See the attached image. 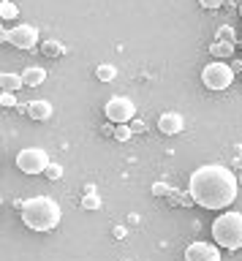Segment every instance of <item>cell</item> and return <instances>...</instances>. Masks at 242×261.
<instances>
[{"label": "cell", "instance_id": "e0dca14e", "mask_svg": "<svg viewBox=\"0 0 242 261\" xmlns=\"http://www.w3.org/2000/svg\"><path fill=\"white\" fill-rule=\"evenodd\" d=\"M166 201L172 204V207H191V204H196L191 193H182V191H172V196H169Z\"/></svg>", "mask_w": 242, "mask_h": 261}, {"label": "cell", "instance_id": "277c9868", "mask_svg": "<svg viewBox=\"0 0 242 261\" xmlns=\"http://www.w3.org/2000/svg\"><path fill=\"white\" fill-rule=\"evenodd\" d=\"M234 82V68L223 60H212L201 68V85L212 93H221V90H229Z\"/></svg>", "mask_w": 242, "mask_h": 261}, {"label": "cell", "instance_id": "83f0119b", "mask_svg": "<svg viewBox=\"0 0 242 261\" xmlns=\"http://www.w3.org/2000/svg\"><path fill=\"white\" fill-rule=\"evenodd\" d=\"M123 261H128V258H123Z\"/></svg>", "mask_w": 242, "mask_h": 261}, {"label": "cell", "instance_id": "7a4b0ae2", "mask_svg": "<svg viewBox=\"0 0 242 261\" xmlns=\"http://www.w3.org/2000/svg\"><path fill=\"white\" fill-rule=\"evenodd\" d=\"M22 223L33 231H52V228L60 226V218H63V210L60 204L49 199V196H33L22 204Z\"/></svg>", "mask_w": 242, "mask_h": 261}, {"label": "cell", "instance_id": "cb8c5ba5", "mask_svg": "<svg viewBox=\"0 0 242 261\" xmlns=\"http://www.w3.org/2000/svg\"><path fill=\"white\" fill-rule=\"evenodd\" d=\"M226 3V0H199L201 8H207V11H215V8H221Z\"/></svg>", "mask_w": 242, "mask_h": 261}, {"label": "cell", "instance_id": "603a6c76", "mask_svg": "<svg viewBox=\"0 0 242 261\" xmlns=\"http://www.w3.org/2000/svg\"><path fill=\"white\" fill-rule=\"evenodd\" d=\"M46 177H49V179H60V177H63V166H60V163H49Z\"/></svg>", "mask_w": 242, "mask_h": 261}, {"label": "cell", "instance_id": "8fae6325", "mask_svg": "<svg viewBox=\"0 0 242 261\" xmlns=\"http://www.w3.org/2000/svg\"><path fill=\"white\" fill-rule=\"evenodd\" d=\"M22 79H25V87H38L46 82V71L41 65H28V68L22 71Z\"/></svg>", "mask_w": 242, "mask_h": 261}, {"label": "cell", "instance_id": "5bb4252c", "mask_svg": "<svg viewBox=\"0 0 242 261\" xmlns=\"http://www.w3.org/2000/svg\"><path fill=\"white\" fill-rule=\"evenodd\" d=\"M41 55L49 57V60H55V57L66 55V46H63L60 41H44V44H41Z\"/></svg>", "mask_w": 242, "mask_h": 261}, {"label": "cell", "instance_id": "52a82bcc", "mask_svg": "<svg viewBox=\"0 0 242 261\" xmlns=\"http://www.w3.org/2000/svg\"><path fill=\"white\" fill-rule=\"evenodd\" d=\"M9 44L17 46V49H33V46H41L38 44V30L33 24H17V28L9 30Z\"/></svg>", "mask_w": 242, "mask_h": 261}, {"label": "cell", "instance_id": "9a60e30c", "mask_svg": "<svg viewBox=\"0 0 242 261\" xmlns=\"http://www.w3.org/2000/svg\"><path fill=\"white\" fill-rule=\"evenodd\" d=\"M95 76H98V82H115L117 79V65L101 63L98 68H95Z\"/></svg>", "mask_w": 242, "mask_h": 261}, {"label": "cell", "instance_id": "6da1fadb", "mask_svg": "<svg viewBox=\"0 0 242 261\" xmlns=\"http://www.w3.org/2000/svg\"><path fill=\"white\" fill-rule=\"evenodd\" d=\"M188 193L204 210H226L229 204L237 201L239 182H237V174L229 166L207 163V166H199L191 174Z\"/></svg>", "mask_w": 242, "mask_h": 261}, {"label": "cell", "instance_id": "d4e9b609", "mask_svg": "<svg viewBox=\"0 0 242 261\" xmlns=\"http://www.w3.org/2000/svg\"><path fill=\"white\" fill-rule=\"evenodd\" d=\"M133 134H144V130H147V125H144V122H133Z\"/></svg>", "mask_w": 242, "mask_h": 261}, {"label": "cell", "instance_id": "30bf717a", "mask_svg": "<svg viewBox=\"0 0 242 261\" xmlns=\"http://www.w3.org/2000/svg\"><path fill=\"white\" fill-rule=\"evenodd\" d=\"M25 112H28L30 120L44 122V120L52 117V103H49V101H30V103L25 106Z\"/></svg>", "mask_w": 242, "mask_h": 261}, {"label": "cell", "instance_id": "44dd1931", "mask_svg": "<svg viewBox=\"0 0 242 261\" xmlns=\"http://www.w3.org/2000/svg\"><path fill=\"white\" fill-rule=\"evenodd\" d=\"M0 106H3V109H14V106H17V98H14V93L3 90V93H0Z\"/></svg>", "mask_w": 242, "mask_h": 261}, {"label": "cell", "instance_id": "3957f363", "mask_svg": "<svg viewBox=\"0 0 242 261\" xmlns=\"http://www.w3.org/2000/svg\"><path fill=\"white\" fill-rule=\"evenodd\" d=\"M212 240L226 250H239L242 248V212H223L221 218L212 220Z\"/></svg>", "mask_w": 242, "mask_h": 261}, {"label": "cell", "instance_id": "5b68a950", "mask_svg": "<svg viewBox=\"0 0 242 261\" xmlns=\"http://www.w3.org/2000/svg\"><path fill=\"white\" fill-rule=\"evenodd\" d=\"M17 169L25 171V174H41V171L49 169V155L41 147H25V150L17 152Z\"/></svg>", "mask_w": 242, "mask_h": 261}, {"label": "cell", "instance_id": "7c38bea8", "mask_svg": "<svg viewBox=\"0 0 242 261\" xmlns=\"http://www.w3.org/2000/svg\"><path fill=\"white\" fill-rule=\"evenodd\" d=\"M209 55L215 60H229L234 55V41H215V44H209Z\"/></svg>", "mask_w": 242, "mask_h": 261}, {"label": "cell", "instance_id": "9c48e42d", "mask_svg": "<svg viewBox=\"0 0 242 261\" xmlns=\"http://www.w3.org/2000/svg\"><path fill=\"white\" fill-rule=\"evenodd\" d=\"M182 128H185V117L180 112H164L158 117V130L164 136H177L182 134Z\"/></svg>", "mask_w": 242, "mask_h": 261}, {"label": "cell", "instance_id": "4fadbf2b", "mask_svg": "<svg viewBox=\"0 0 242 261\" xmlns=\"http://www.w3.org/2000/svg\"><path fill=\"white\" fill-rule=\"evenodd\" d=\"M0 85H3V90H9V93H17V90L25 87V79H22V73H0Z\"/></svg>", "mask_w": 242, "mask_h": 261}, {"label": "cell", "instance_id": "d6986e66", "mask_svg": "<svg viewBox=\"0 0 242 261\" xmlns=\"http://www.w3.org/2000/svg\"><path fill=\"white\" fill-rule=\"evenodd\" d=\"M131 136H133L131 125H125V122H123V125H115V139H117V142H128Z\"/></svg>", "mask_w": 242, "mask_h": 261}, {"label": "cell", "instance_id": "ffe728a7", "mask_svg": "<svg viewBox=\"0 0 242 261\" xmlns=\"http://www.w3.org/2000/svg\"><path fill=\"white\" fill-rule=\"evenodd\" d=\"M172 191H174V188L166 185V182H155V185H152V193L160 196V199H169V196H172Z\"/></svg>", "mask_w": 242, "mask_h": 261}, {"label": "cell", "instance_id": "484cf974", "mask_svg": "<svg viewBox=\"0 0 242 261\" xmlns=\"http://www.w3.org/2000/svg\"><path fill=\"white\" fill-rule=\"evenodd\" d=\"M101 134H103V136H112V139H115V128H112V125H101Z\"/></svg>", "mask_w": 242, "mask_h": 261}, {"label": "cell", "instance_id": "7402d4cb", "mask_svg": "<svg viewBox=\"0 0 242 261\" xmlns=\"http://www.w3.org/2000/svg\"><path fill=\"white\" fill-rule=\"evenodd\" d=\"M215 41H234V30L229 28V24H221L215 33Z\"/></svg>", "mask_w": 242, "mask_h": 261}, {"label": "cell", "instance_id": "ac0fdd59", "mask_svg": "<svg viewBox=\"0 0 242 261\" xmlns=\"http://www.w3.org/2000/svg\"><path fill=\"white\" fill-rule=\"evenodd\" d=\"M82 207L85 210H98L101 207V196L98 193H85L82 196Z\"/></svg>", "mask_w": 242, "mask_h": 261}, {"label": "cell", "instance_id": "2e32d148", "mask_svg": "<svg viewBox=\"0 0 242 261\" xmlns=\"http://www.w3.org/2000/svg\"><path fill=\"white\" fill-rule=\"evenodd\" d=\"M17 16H19L17 3H11V0H0V19L11 22V19H17Z\"/></svg>", "mask_w": 242, "mask_h": 261}, {"label": "cell", "instance_id": "ba28073f", "mask_svg": "<svg viewBox=\"0 0 242 261\" xmlns=\"http://www.w3.org/2000/svg\"><path fill=\"white\" fill-rule=\"evenodd\" d=\"M221 245L212 242H191L185 248V261H221Z\"/></svg>", "mask_w": 242, "mask_h": 261}, {"label": "cell", "instance_id": "4316f807", "mask_svg": "<svg viewBox=\"0 0 242 261\" xmlns=\"http://www.w3.org/2000/svg\"><path fill=\"white\" fill-rule=\"evenodd\" d=\"M239 14H242V6H239Z\"/></svg>", "mask_w": 242, "mask_h": 261}, {"label": "cell", "instance_id": "8992f818", "mask_svg": "<svg viewBox=\"0 0 242 261\" xmlns=\"http://www.w3.org/2000/svg\"><path fill=\"white\" fill-rule=\"evenodd\" d=\"M103 114H106V120H109V122H115V125H123V122H131V120H133L136 106H133L131 98L115 95L106 106H103Z\"/></svg>", "mask_w": 242, "mask_h": 261}]
</instances>
